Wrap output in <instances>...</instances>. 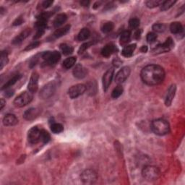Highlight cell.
Listing matches in <instances>:
<instances>
[{
  "label": "cell",
  "instance_id": "14",
  "mask_svg": "<svg viewBox=\"0 0 185 185\" xmlns=\"http://www.w3.org/2000/svg\"><path fill=\"white\" fill-rule=\"evenodd\" d=\"M87 69L80 65V64H78V65H76L74 70H73V75L77 79H83L84 77H85V76L87 75Z\"/></svg>",
  "mask_w": 185,
  "mask_h": 185
},
{
  "label": "cell",
  "instance_id": "15",
  "mask_svg": "<svg viewBox=\"0 0 185 185\" xmlns=\"http://www.w3.org/2000/svg\"><path fill=\"white\" fill-rule=\"evenodd\" d=\"M41 111L39 108H30L27 111H25L23 114V117H24L26 120H34L35 118L39 117Z\"/></svg>",
  "mask_w": 185,
  "mask_h": 185
},
{
  "label": "cell",
  "instance_id": "50",
  "mask_svg": "<svg viewBox=\"0 0 185 185\" xmlns=\"http://www.w3.org/2000/svg\"><path fill=\"white\" fill-rule=\"evenodd\" d=\"M80 4H81L82 5L84 6V7H87L89 5L90 2L89 1H82V2H80Z\"/></svg>",
  "mask_w": 185,
  "mask_h": 185
},
{
  "label": "cell",
  "instance_id": "30",
  "mask_svg": "<svg viewBox=\"0 0 185 185\" xmlns=\"http://www.w3.org/2000/svg\"><path fill=\"white\" fill-rule=\"evenodd\" d=\"M176 3V1L174 0H167V1L163 2L161 4V11H166L169 9L174 4Z\"/></svg>",
  "mask_w": 185,
  "mask_h": 185
},
{
  "label": "cell",
  "instance_id": "6",
  "mask_svg": "<svg viewBox=\"0 0 185 185\" xmlns=\"http://www.w3.org/2000/svg\"><path fill=\"white\" fill-rule=\"evenodd\" d=\"M174 43L173 41L172 38H168L163 44L158 45L153 50V52L155 54H159L162 53H166L169 51L172 48H174Z\"/></svg>",
  "mask_w": 185,
  "mask_h": 185
},
{
  "label": "cell",
  "instance_id": "36",
  "mask_svg": "<svg viewBox=\"0 0 185 185\" xmlns=\"http://www.w3.org/2000/svg\"><path fill=\"white\" fill-rule=\"evenodd\" d=\"M166 29V26L162 23H156L153 25V31L156 33H163Z\"/></svg>",
  "mask_w": 185,
  "mask_h": 185
},
{
  "label": "cell",
  "instance_id": "28",
  "mask_svg": "<svg viewBox=\"0 0 185 185\" xmlns=\"http://www.w3.org/2000/svg\"><path fill=\"white\" fill-rule=\"evenodd\" d=\"M8 54L7 51H2L0 55V70H2L8 63Z\"/></svg>",
  "mask_w": 185,
  "mask_h": 185
},
{
  "label": "cell",
  "instance_id": "38",
  "mask_svg": "<svg viewBox=\"0 0 185 185\" xmlns=\"http://www.w3.org/2000/svg\"><path fill=\"white\" fill-rule=\"evenodd\" d=\"M140 20L137 18H132L129 21V26L132 30H135L139 27Z\"/></svg>",
  "mask_w": 185,
  "mask_h": 185
},
{
  "label": "cell",
  "instance_id": "26",
  "mask_svg": "<svg viewBox=\"0 0 185 185\" xmlns=\"http://www.w3.org/2000/svg\"><path fill=\"white\" fill-rule=\"evenodd\" d=\"M90 35H91V31H90V30L87 29V28H82L80 31L79 34H78L77 39L80 41H85V40L88 39Z\"/></svg>",
  "mask_w": 185,
  "mask_h": 185
},
{
  "label": "cell",
  "instance_id": "44",
  "mask_svg": "<svg viewBox=\"0 0 185 185\" xmlns=\"http://www.w3.org/2000/svg\"><path fill=\"white\" fill-rule=\"evenodd\" d=\"M53 1H51V0H46V1L43 2L42 4H41V8H44V9H46V8H48L50 7L52 4H53Z\"/></svg>",
  "mask_w": 185,
  "mask_h": 185
},
{
  "label": "cell",
  "instance_id": "25",
  "mask_svg": "<svg viewBox=\"0 0 185 185\" xmlns=\"http://www.w3.org/2000/svg\"><path fill=\"white\" fill-rule=\"evenodd\" d=\"M21 77V75H19L17 74L15 75H14L13 77L10 78L8 81H7V82L5 84H4L3 86L2 87V90H4V89H7L8 88V87L13 86L14 84H15L16 82H17L19 80H20V78Z\"/></svg>",
  "mask_w": 185,
  "mask_h": 185
},
{
  "label": "cell",
  "instance_id": "48",
  "mask_svg": "<svg viewBox=\"0 0 185 185\" xmlns=\"http://www.w3.org/2000/svg\"><path fill=\"white\" fill-rule=\"evenodd\" d=\"M23 18L22 17H19V18H18L17 19H16V20L14 21V23H13V25H21L23 23Z\"/></svg>",
  "mask_w": 185,
  "mask_h": 185
},
{
  "label": "cell",
  "instance_id": "51",
  "mask_svg": "<svg viewBox=\"0 0 185 185\" xmlns=\"http://www.w3.org/2000/svg\"><path fill=\"white\" fill-rule=\"evenodd\" d=\"M5 104H6V101L4 100V98H2L1 99V110L3 109L4 106H5Z\"/></svg>",
  "mask_w": 185,
  "mask_h": 185
},
{
  "label": "cell",
  "instance_id": "52",
  "mask_svg": "<svg viewBox=\"0 0 185 185\" xmlns=\"http://www.w3.org/2000/svg\"><path fill=\"white\" fill-rule=\"evenodd\" d=\"M140 50H141L142 52H143V53H146V52L148 51V47H147L146 46H142Z\"/></svg>",
  "mask_w": 185,
  "mask_h": 185
},
{
  "label": "cell",
  "instance_id": "31",
  "mask_svg": "<svg viewBox=\"0 0 185 185\" xmlns=\"http://www.w3.org/2000/svg\"><path fill=\"white\" fill-rule=\"evenodd\" d=\"M60 49L62 53L65 54V55H70V54H72L73 51L74 49L70 45H68L67 44H62L60 45Z\"/></svg>",
  "mask_w": 185,
  "mask_h": 185
},
{
  "label": "cell",
  "instance_id": "18",
  "mask_svg": "<svg viewBox=\"0 0 185 185\" xmlns=\"http://www.w3.org/2000/svg\"><path fill=\"white\" fill-rule=\"evenodd\" d=\"M18 123V119L15 115L9 114H7L3 119V124L5 126H15Z\"/></svg>",
  "mask_w": 185,
  "mask_h": 185
},
{
  "label": "cell",
  "instance_id": "22",
  "mask_svg": "<svg viewBox=\"0 0 185 185\" xmlns=\"http://www.w3.org/2000/svg\"><path fill=\"white\" fill-rule=\"evenodd\" d=\"M135 48H136V44H131L125 46L122 51V56H124V57H130V56H132Z\"/></svg>",
  "mask_w": 185,
  "mask_h": 185
},
{
  "label": "cell",
  "instance_id": "47",
  "mask_svg": "<svg viewBox=\"0 0 185 185\" xmlns=\"http://www.w3.org/2000/svg\"><path fill=\"white\" fill-rule=\"evenodd\" d=\"M14 90H12V89H8L7 91H5V93H4V96H5L7 98H10L14 95Z\"/></svg>",
  "mask_w": 185,
  "mask_h": 185
},
{
  "label": "cell",
  "instance_id": "17",
  "mask_svg": "<svg viewBox=\"0 0 185 185\" xmlns=\"http://www.w3.org/2000/svg\"><path fill=\"white\" fill-rule=\"evenodd\" d=\"M117 51V47L114 44H108L102 49L101 54L104 57H109Z\"/></svg>",
  "mask_w": 185,
  "mask_h": 185
},
{
  "label": "cell",
  "instance_id": "23",
  "mask_svg": "<svg viewBox=\"0 0 185 185\" xmlns=\"http://www.w3.org/2000/svg\"><path fill=\"white\" fill-rule=\"evenodd\" d=\"M70 25H65V27L61 28H58L57 30H55V32L54 33V36L56 38H60L63 35H65L67 33L70 31Z\"/></svg>",
  "mask_w": 185,
  "mask_h": 185
},
{
  "label": "cell",
  "instance_id": "40",
  "mask_svg": "<svg viewBox=\"0 0 185 185\" xmlns=\"http://www.w3.org/2000/svg\"><path fill=\"white\" fill-rule=\"evenodd\" d=\"M93 44H94V42H92V41L85 43V44H82V46L80 47L79 50H78V53H79L80 54H82V53H83V52L86 51L87 49H88L90 46H91L92 45H93Z\"/></svg>",
  "mask_w": 185,
  "mask_h": 185
},
{
  "label": "cell",
  "instance_id": "45",
  "mask_svg": "<svg viewBox=\"0 0 185 185\" xmlns=\"http://www.w3.org/2000/svg\"><path fill=\"white\" fill-rule=\"evenodd\" d=\"M44 32H45V30L44 29L38 30L36 34H35V36L34 37V39L36 40L38 39H39V38H41L42 35L44 34Z\"/></svg>",
  "mask_w": 185,
  "mask_h": 185
},
{
  "label": "cell",
  "instance_id": "34",
  "mask_svg": "<svg viewBox=\"0 0 185 185\" xmlns=\"http://www.w3.org/2000/svg\"><path fill=\"white\" fill-rule=\"evenodd\" d=\"M122 92H123V87L121 86V85H119L118 86H117L114 89V91H112V92H111V97L114 99L118 98L122 94Z\"/></svg>",
  "mask_w": 185,
  "mask_h": 185
},
{
  "label": "cell",
  "instance_id": "42",
  "mask_svg": "<svg viewBox=\"0 0 185 185\" xmlns=\"http://www.w3.org/2000/svg\"><path fill=\"white\" fill-rule=\"evenodd\" d=\"M157 39V35H156L155 33H149L147 35V41L150 44L155 42Z\"/></svg>",
  "mask_w": 185,
  "mask_h": 185
},
{
  "label": "cell",
  "instance_id": "11",
  "mask_svg": "<svg viewBox=\"0 0 185 185\" xmlns=\"http://www.w3.org/2000/svg\"><path fill=\"white\" fill-rule=\"evenodd\" d=\"M130 68L129 67H124L117 72L115 77V82L119 85L122 84L130 76Z\"/></svg>",
  "mask_w": 185,
  "mask_h": 185
},
{
  "label": "cell",
  "instance_id": "5",
  "mask_svg": "<svg viewBox=\"0 0 185 185\" xmlns=\"http://www.w3.org/2000/svg\"><path fill=\"white\" fill-rule=\"evenodd\" d=\"M41 57L46 63V65L53 66L55 65L61 59V54L57 51H46L41 54Z\"/></svg>",
  "mask_w": 185,
  "mask_h": 185
},
{
  "label": "cell",
  "instance_id": "10",
  "mask_svg": "<svg viewBox=\"0 0 185 185\" xmlns=\"http://www.w3.org/2000/svg\"><path fill=\"white\" fill-rule=\"evenodd\" d=\"M41 130H40L38 127H34L28 132V141L31 144H36L41 141Z\"/></svg>",
  "mask_w": 185,
  "mask_h": 185
},
{
  "label": "cell",
  "instance_id": "9",
  "mask_svg": "<svg viewBox=\"0 0 185 185\" xmlns=\"http://www.w3.org/2000/svg\"><path fill=\"white\" fill-rule=\"evenodd\" d=\"M86 91V86L83 84H77L73 85L69 89L68 94L71 98H77Z\"/></svg>",
  "mask_w": 185,
  "mask_h": 185
},
{
  "label": "cell",
  "instance_id": "8",
  "mask_svg": "<svg viewBox=\"0 0 185 185\" xmlns=\"http://www.w3.org/2000/svg\"><path fill=\"white\" fill-rule=\"evenodd\" d=\"M80 178L84 184H91L96 181L98 176L94 170L86 169L82 173Z\"/></svg>",
  "mask_w": 185,
  "mask_h": 185
},
{
  "label": "cell",
  "instance_id": "43",
  "mask_svg": "<svg viewBox=\"0 0 185 185\" xmlns=\"http://www.w3.org/2000/svg\"><path fill=\"white\" fill-rule=\"evenodd\" d=\"M40 45V42L39 41H35L34 42H33L30 44V45H28V46L26 47L25 49V51H30V50H32V49L37 48L38 46H39Z\"/></svg>",
  "mask_w": 185,
  "mask_h": 185
},
{
  "label": "cell",
  "instance_id": "13",
  "mask_svg": "<svg viewBox=\"0 0 185 185\" xmlns=\"http://www.w3.org/2000/svg\"><path fill=\"white\" fill-rule=\"evenodd\" d=\"M39 75L37 72L33 73L30 78V81L28 85V88L32 93L38 91V88H39Z\"/></svg>",
  "mask_w": 185,
  "mask_h": 185
},
{
  "label": "cell",
  "instance_id": "3",
  "mask_svg": "<svg viewBox=\"0 0 185 185\" xmlns=\"http://www.w3.org/2000/svg\"><path fill=\"white\" fill-rule=\"evenodd\" d=\"M142 175L147 181H155L159 178L161 171L158 167L154 166H147L142 171Z\"/></svg>",
  "mask_w": 185,
  "mask_h": 185
},
{
  "label": "cell",
  "instance_id": "32",
  "mask_svg": "<svg viewBox=\"0 0 185 185\" xmlns=\"http://www.w3.org/2000/svg\"><path fill=\"white\" fill-rule=\"evenodd\" d=\"M51 130L54 134H59L63 132L64 127L62 124H59V123H53L51 125Z\"/></svg>",
  "mask_w": 185,
  "mask_h": 185
},
{
  "label": "cell",
  "instance_id": "29",
  "mask_svg": "<svg viewBox=\"0 0 185 185\" xmlns=\"http://www.w3.org/2000/svg\"><path fill=\"white\" fill-rule=\"evenodd\" d=\"M77 59L75 56H70V57L67 58L65 61H63V65L66 69H70L72 67L75 65Z\"/></svg>",
  "mask_w": 185,
  "mask_h": 185
},
{
  "label": "cell",
  "instance_id": "33",
  "mask_svg": "<svg viewBox=\"0 0 185 185\" xmlns=\"http://www.w3.org/2000/svg\"><path fill=\"white\" fill-rule=\"evenodd\" d=\"M114 23L112 22H106L102 25L101 30L105 34H108V33L111 32L114 29Z\"/></svg>",
  "mask_w": 185,
  "mask_h": 185
},
{
  "label": "cell",
  "instance_id": "19",
  "mask_svg": "<svg viewBox=\"0 0 185 185\" xmlns=\"http://www.w3.org/2000/svg\"><path fill=\"white\" fill-rule=\"evenodd\" d=\"M30 28H27V29H25L20 33V34L18 35H17L15 39L13 40V44H20L21 42H22L23 40L25 39L26 38H27L29 34H30Z\"/></svg>",
  "mask_w": 185,
  "mask_h": 185
},
{
  "label": "cell",
  "instance_id": "12",
  "mask_svg": "<svg viewBox=\"0 0 185 185\" xmlns=\"http://www.w3.org/2000/svg\"><path fill=\"white\" fill-rule=\"evenodd\" d=\"M114 68L108 69V70L104 73V75L103 76V79H102L104 91H107L108 87L110 86L114 77Z\"/></svg>",
  "mask_w": 185,
  "mask_h": 185
},
{
  "label": "cell",
  "instance_id": "24",
  "mask_svg": "<svg viewBox=\"0 0 185 185\" xmlns=\"http://www.w3.org/2000/svg\"><path fill=\"white\" fill-rule=\"evenodd\" d=\"M86 86V91L91 96H94L97 92V84L95 81H90L87 82V84L85 85Z\"/></svg>",
  "mask_w": 185,
  "mask_h": 185
},
{
  "label": "cell",
  "instance_id": "49",
  "mask_svg": "<svg viewBox=\"0 0 185 185\" xmlns=\"http://www.w3.org/2000/svg\"><path fill=\"white\" fill-rule=\"evenodd\" d=\"M141 30H137L136 32H135V38L136 39H140V35H141Z\"/></svg>",
  "mask_w": 185,
  "mask_h": 185
},
{
  "label": "cell",
  "instance_id": "41",
  "mask_svg": "<svg viewBox=\"0 0 185 185\" xmlns=\"http://www.w3.org/2000/svg\"><path fill=\"white\" fill-rule=\"evenodd\" d=\"M47 25V21L43 20H38V21L35 23V28H37L38 30L39 29H44L46 27Z\"/></svg>",
  "mask_w": 185,
  "mask_h": 185
},
{
  "label": "cell",
  "instance_id": "4",
  "mask_svg": "<svg viewBox=\"0 0 185 185\" xmlns=\"http://www.w3.org/2000/svg\"><path fill=\"white\" fill-rule=\"evenodd\" d=\"M32 100L33 93L31 92H23L19 95L18 97H16V98L14 100L13 103L16 107L21 108L28 105Z\"/></svg>",
  "mask_w": 185,
  "mask_h": 185
},
{
  "label": "cell",
  "instance_id": "46",
  "mask_svg": "<svg viewBox=\"0 0 185 185\" xmlns=\"http://www.w3.org/2000/svg\"><path fill=\"white\" fill-rule=\"evenodd\" d=\"M38 61H39V55L35 56L34 58H33L31 59V61H30V67H34V66L38 63Z\"/></svg>",
  "mask_w": 185,
  "mask_h": 185
},
{
  "label": "cell",
  "instance_id": "1",
  "mask_svg": "<svg viewBox=\"0 0 185 185\" xmlns=\"http://www.w3.org/2000/svg\"><path fill=\"white\" fill-rule=\"evenodd\" d=\"M141 79L148 85H157L162 83L165 78V71L158 65H149L145 67L140 73Z\"/></svg>",
  "mask_w": 185,
  "mask_h": 185
},
{
  "label": "cell",
  "instance_id": "39",
  "mask_svg": "<svg viewBox=\"0 0 185 185\" xmlns=\"http://www.w3.org/2000/svg\"><path fill=\"white\" fill-rule=\"evenodd\" d=\"M54 13L49 11V12H44V13H42L40 14L39 15H38V20H43L47 21L49 19V18L53 15Z\"/></svg>",
  "mask_w": 185,
  "mask_h": 185
},
{
  "label": "cell",
  "instance_id": "37",
  "mask_svg": "<svg viewBox=\"0 0 185 185\" xmlns=\"http://www.w3.org/2000/svg\"><path fill=\"white\" fill-rule=\"evenodd\" d=\"M51 140V136L49 133L46 130H41V141L44 143H48Z\"/></svg>",
  "mask_w": 185,
  "mask_h": 185
},
{
  "label": "cell",
  "instance_id": "21",
  "mask_svg": "<svg viewBox=\"0 0 185 185\" xmlns=\"http://www.w3.org/2000/svg\"><path fill=\"white\" fill-rule=\"evenodd\" d=\"M67 16L64 13L59 14V15L56 16V18L54 19V26L55 28H58L61 25H63L66 21H67Z\"/></svg>",
  "mask_w": 185,
  "mask_h": 185
},
{
  "label": "cell",
  "instance_id": "2",
  "mask_svg": "<svg viewBox=\"0 0 185 185\" xmlns=\"http://www.w3.org/2000/svg\"><path fill=\"white\" fill-rule=\"evenodd\" d=\"M151 129L156 135L163 136L170 132V126L166 120L163 119H157L151 123Z\"/></svg>",
  "mask_w": 185,
  "mask_h": 185
},
{
  "label": "cell",
  "instance_id": "20",
  "mask_svg": "<svg viewBox=\"0 0 185 185\" xmlns=\"http://www.w3.org/2000/svg\"><path fill=\"white\" fill-rule=\"evenodd\" d=\"M170 30L174 34H181L183 32V26L179 22L172 23L170 25Z\"/></svg>",
  "mask_w": 185,
  "mask_h": 185
},
{
  "label": "cell",
  "instance_id": "7",
  "mask_svg": "<svg viewBox=\"0 0 185 185\" xmlns=\"http://www.w3.org/2000/svg\"><path fill=\"white\" fill-rule=\"evenodd\" d=\"M56 91V84L54 82L47 83L42 87L39 96L42 99H48L53 96Z\"/></svg>",
  "mask_w": 185,
  "mask_h": 185
},
{
  "label": "cell",
  "instance_id": "27",
  "mask_svg": "<svg viewBox=\"0 0 185 185\" xmlns=\"http://www.w3.org/2000/svg\"><path fill=\"white\" fill-rule=\"evenodd\" d=\"M130 39H131V32L130 30H125L121 34L120 44H126L130 41Z\"/></svg>",
  "mask_w": 185,
  "mask_h": 185
},
{
  "label": "cell",
  "instance_id": "35",
  "mask_svg": "<svg viewBox=\"0 0 185 185\" xmlns=\"http://www.w3.org/2000/svg\"><path fill=\"white\" fill-rule=\"evenodd\" d=\"M162 2L161 0H148L145 2V4L149 8H155L160 6Z\"/></svg>",
  "mask_w": 185,
  "mask_h": 185
},
{
  "label": "cell",
  "instance_id": "16",
  "mask_svg": "<svg viewBox=\"0 0 185 185\" xmlns=\"http://www.w3.org/2000/svg\"><path fill=\"white\" fill-rule=\"evenodd\" d=\"M176 85H172L169 87V88L168 89L166 97L165 100V103L166 106H169L172 103V101L174 100V98L175 96V93H176Z\"/></svg>",
  "mask_w": 185,
  "mask_h": 185
}]
</instances>
